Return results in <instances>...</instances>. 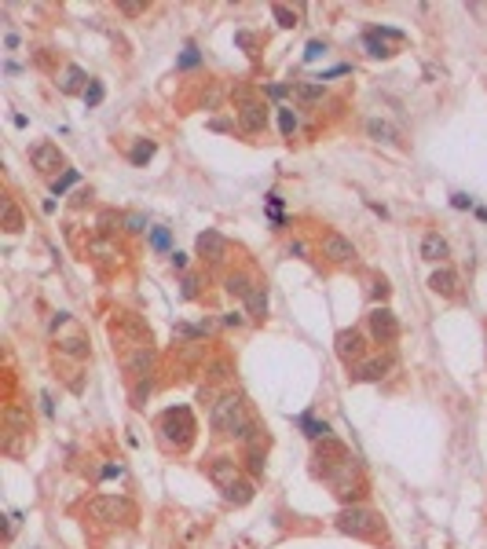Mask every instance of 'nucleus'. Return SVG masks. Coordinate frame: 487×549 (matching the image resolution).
<instances>
[{
  "label": "nucleus",
  "mask_w": 487,
  "mask_h": 549,
  "mask_svg": "<svg viewBox=\"0 0 487 549\" xmlns=\"http://www.w3.org/2000/svg\"><path fill=\"white\" fill-rule=\"evenodd\" d=\"M224 498H227L231 505H246V502H253V483H249V480H239L235 487H227V491H224Z\"/></svg>",
  "instance_id": "nucleus-27"
},
{
  "label": "nucleus",
  "mask_w": 487,
  "mask_h": 549,
  "mask_svg": "<svg viewBox=\"0 0 487 549\" xmlns=\"http://www.w3.org/2000/svg\"><path fill=\"white\" fill-rule=\"evenodd\" d=\"M429 286H432V293H440V297H458V274L451 267L436 271L432 279H429Z\"/></svg>",
  "instance_id": "nucleus-23"
},
{
  "label": "nucleus",
  "mask_w": 487,
  "mask_h": 549,
  "mask_svg": "<svg viewBox=\"0 0 487 549\" xmlns=\"http://www.w3.org/2000/svg\"><path fill=\"white\" fill-rule=\"evenodd\" d=\"M143 216H125V231H129V235H139V231H143Z\"/></svg>",
  "instance_id": "nucleus-40"
},
{
  "label": "nucleus",
  "mask_w": 487,
  "mask_h": 549,
  "mask_svg": "<svg viewBox=\"0 0 487 549\" xmlns=\"http://www.w3.org/2000/svg\"><path fill=\"white\" fill-rule=\"evenodd\" d=\"M326 52V45H319V40H311V45H308V52H304V59H319Z\"/></svg>",
  "instance_id": "nucleus-44"
},
{
  "label": "nucleus",
  "mask_w": 487,
  "mask_h": 549,
  "mask_svg": "<svg viewBox=\"0 0 487 549\" xmlns=\"http://www.w3.org/2000/svg\"><path fill=\"white\" fill-rule=\"evenodd\" d=\"M84 81H88V77H84L81 67H67V70H62V77H59V88H62V92H81ZM81 96H84V92H81Z\"/></svg>",
  "instance_id": "nucleus-26"
},
{
  "label": "nucleus",
  "mask_w": 487,
  "mask_h": 549,
  "mask_svg": "<svg viewBox=\"0 0 487 549\" xmlns=\"http://www.w3.org/2000/svg\"><path fill=\"white\" fill-rule=\"evenodd\" d=\"M231 374H235V370H231L227 359H209V363H205V377H209V381H217V385H227Z\"/></svg>",
  "instance_id": "nucleus-25"
},
{
  "label": "nucleus",
  "mask_w": 487,
  "mask_h": 549,
  "mask_svg": "<svg viewBox=\"0 0 487 549\" xmlns=\"http://www.w3.org/2000/svg\"><path fill=\"white\" fill-rule=\"evenodd\" d=\"M161 439L176 451H183L187 443L195 439V417H190L187 407H173V410L161 414Z\"/></svg>",
  "instance_id": "nucleus-4"
},
{
  "label": "nucleus",
  "mask_w": 487,
  "mask_h": 549,
  "mask_svg": "<svg viewBox=\"0 0 487 549\" xmlns=\"http://www.w3.org/2000/svg\"><path fill=\"white\" fill-rule=\"evenodd\" d=\"M253 286H257V282H253L246 271H231L227 279H224V289H227V297H235V301H246Z\"/></svg>",
  "instance_id": "nucleus-20"
},
{
  "label": "nucleus",
  "mask_w": 487,
  "mask_h": 549,
  "mask_svg": "<svg viewBox=\"0 0 487 549\" xmlns=\"http://www.w3.org/2000/svg\"><path fill=\"white\" fill-rule=\"evenodd\" d=\"M367 136H370V139H377V143H396V139H399L396 125L381 121V117H370V121H367Z\"/></svg>",
  "instance_id": "nucleus-24"
},
{
  "label": "nucleus",
  "mask_w": 487,
  "mask_h": 549,
  "mask_svg": "<svg viewBox=\"0 0 487 549\" xmlns=\"http://www.w3.org/2000/svg\"><path fill=\"white\" fill-rule=\"evenodd\" d=\"M367 330H370V337L377 345H392L396 337H399V319L385 308V304H377L370 315H367Z\"/></svg>",
  "instance_id": "nucleus-7"
},
{
  "label": "nucleus",
  "mask_w": 487,
  "mask_h": 549,
  "mask_svg": "<svg viewBox=\"0 0 487 549\" xmlns=\"http://www.w3.org/2000/svg\"><path fill=\"white\" fill-rule=\"evenodd\" d=\"M370 293H374V301H381V304H385V301H389V282H385V279H377Z\"/></svg>",
  "instance_id": "nucleus-39"
},
{
  "label": "nucleus",
  "mask_w": 487,
  "mask_h": 549,
  "mask_svg": "<svg viewBox=\"0 0 487 549\" xmlns=\"http://www.w3.org/2000/svg\"><path fill=\"white\" fill-rule=\"evenodd\" d=\"M151 242H154L158 249H165V245H168V231H165V227H158L154 235H151Z\"/></svg>",
  "instance_id": "nucleus-43"
},
{
  "label": "nucleus",
  "mask_w": 487,
  "mask_h": 549,
  "mask_svg": "<svg viewBox=\"0 0 487 549\" xmlns=\"http://www.w3.org/2000/svg\"><path fill=\"white\" fill-rule=\"evenodd\" d=\"M290 253H297V257H304V253H308V245H304V242H293V245H290Z\"/></svg>",
  "instance_id": "nucleus-48"
},
{
  "label": "nucleus",
  "mask_w": 487,
  "mask_h": 549,
  "mask_svg": "<svg viewBox=\"0 0 487 549\" xmlns=\"http://www.w3.org/2000/svg\"><path fill=\"white\" fill-rule=\"evenodd\" d=\"M246 315L253 323H264L268 319V289H264V282H257L249 289V297H246Z\"/></svg>",
  "instance_id": "nucleus-17"
},
{
  "label": "nucleus",
  "mask_w": 487,
  "mask_h": 549,
  "mask_svg": "<svg viewBox=\"0 0 487 549\" xmlns=\"http://www.w3.org/2000/svg\"><path fill=\"white\" fill-rule=\"evenodd\" d=\"M363 40H367V48H370V55H381V59H385V55H392V52H389L385 45H381V40H377L374 33H367Z\"/></svg>",
  "instance_id": "nucleus-36"
},
{
  "label": "nucleus",
  "mask_w": 487,
  "mask_h": 549,
  "mask_svg": "<svg viewBox=\"0 0 487 549\" xmlns=\"http://www.w3.org/2000/svg\"><path fill=\"white\" fill-rule=\"evenodd\" d=\"M315 461H323V476L330 473V469H337V466H345V461H352V454H348V447L341 439H333V436H326V439H319L315 443Z\"/></svg>",
  "instance_id": "nucleus-8"
},
{
  "label": "nucleus",
  "mask_w": 487,
  "mask_h": 549,
  "mask_svg": "<svg viewBox=\"0 0 487 549\" xmlns=\"http://www.w3.org/2000/svg\"><path fill=\"white\" fill-rule=\"evenodd\" d=\"M99 99H103V84H96V81H92L88 88H84V103H88V107H96Z\"/></svg>",
  "instance_id": "nucleus-37"
},
{
  "label": "nucleus",
  "mask_w": 487,
  "mask_h": 549,
  "mask_svg": "<svg viewBox=\"0 0 487 549\" xmlns=\"http://www.w3.org/2000/svg\"><path fill=\"white\" fill-rule=\"evenodd\" d=\"M209 480L217 483V487H235L239 483V461L235 458H213L209 461Z\"/></svg>",
  "instance_id": "nucleus-15"
},
{
  "label": "nucleus",
  "mask_w": 487,
  "mask_h": 549,
  "mask_svg": "<svg viewBox=\"0 0 487 549\" xmlns=\"http://www.w3.org/2000/svg\"><path fill=\"white\" fill-rule=\"evenodd\" d=\"M30 161H33V168L40 176H55L62 165H67V158H62V151L55 143H37L33 151H30Z\"/></svg>",
  "instance_id": "nucleus-11"
},
{
  "label": "nucleus",
  "mask_w": 487,
  "mask_h": 549,
  "mask_svg": "<svg viewBox=\"0 0 487 549\" xmlns=\"http://www.w3.org/2000/svg\"><path fill=\"white\" fill-rule=\"evenodd\" d=\"M180 67H183V70H190V67H198V48H187V55L180 59Z\"/></svg>",
  "instance_id": "nucleus-41"
},
{
  "label": "nucleus",
  "mask_w": 487,
  "mask_h": 549,
  "mask_svg": "<svg viewBox=\"0 0 487 549\" xmlns=\"http://www.w3.org/2000/svg\"><path fill=\"white\" fill-rule=\"evenodd\" d=\"M279 125H282V136H293V132H297V114H293V110H279Z\"/></svg>",
  "instance_id": "nucleus-34"
},
{
  "label": "nucleus",
  "mask_w": 487,
  "mask_h": 549,
  "mask_svg": "<svg viewBox=\"0 0 487 549\" xmlns=\"http://www.w3.org/2000/svg\"><path fill=\"white\" fill-rule=\"evenodd\" d=\"M136 165H147V161H151L154 158V143H147V139H139L136 146H132V154H129Z\"/></svg>",
  "instance_id": "nucleus-31"
},
{
  "label": "nucleus",
  "mask_w": 487,
  "mask_h": 549,
  "mask_svg": "<svg viewBox=\"0 0 487 549\" xmlns=\"http://www.w3.org/2000/svg\"><path fill=\"white\" fill-rule=\"evenodd\" d=\"M88 516L99 524H132L136 520V505L129 498H114V495H99L88 502Z\"/></svg>",
  "instance_id": "nucleus-5"
},
{
  "label": "nucleus",
  "mask_w": 487,
  "mask_h": 549,
  "mask_svg": "<svg viewBox=\"0 0 487 549\" xmlns=\"http://www.w3.org/2000/svg\"><path fill=\"white\" fill-rule=\"evenodd\" d=\"M121 366L125 374L132 377V381H139V377H151V366H154V348L143 345V348H129L121 352Z\"/></svg>",
  "instance_id": "nucleus-9"
},
{
  "label": "nucleus",
  "mask_w": 487,
  "mask_h": 549,
  "mask_svg": "<svg viewBox=\"0 0 487 549\" xmlns=\"http://www.w3.org/2000/svg\"><path fill=\"white\" fill-rule=\"evenodd\" d=\"M88 257H96L99 264H121V249L107 235H99V238L88 242Z\"/></svg>",
  "instance_id": "nucleus-18"
},
{
  "label": "nucleus",
  "mask_w": 487,
  "mask_h": 549,
  "mask_svg": "<svg viewBox=\"0 0 487 549\" xmlns=\"http://www.w3.org/2000/svg\"><path fill=\"white\" fill-rule=\"evenodd\" d=\"M198 257L209 260V264H220L227 257V238L220 231H202L198 235Z\"/></svg>",
  "instance_id": "nucleus-14"
},
{
  "label": "nucleus",
  "mask_w": 487,
  "mask_h": 549,
  "mask_svg": "<svg viewBox=\"0 0 487 549\" xmlns=\"http://www.w3.org/2000/svg\"><path fill=\"white\" fill-rule=\"evenodd\" d=\"M304 429H308V436H311L315 443L330 436V425H326V421H311V417H304Z\"/></svg>",
  "instance_id": "nucleus-32"
},
{
  "label": "nucleus",
  "mask_w": 487,
  "mask_h": 549,
  "mask_svg": "<svg viewBox=\"0 0 487 549\" xmlns=\"http://www.w3.org/2000/svg\"><path fill=\"white\" fill-rule=\"evenodd\" d=\"M465 205H473V198H465V195H454V209H465Z\"/></svg>",
  "instance_id": "nucleus-47"
},
{
  "label": "nucleus",
  "mask_w": 487,
  "mask_h": 549,
  "mask_svg": "<svg viewBox=\"0 0 487 549\" xmlns=\"http://www.w3.org/2000/svg\"><path fill=\"white\" fill-rule=\"evenodd\" d=\"M293 96H297L301 103H315V99H323V84H297Z\"/></svg>",
  "instance_id": "nucleus-30"
},
{
  "label": "nucleus",
  "mask_w": 487,
  "mask_h": 549,
  "mask_svg": "<svg viewBox=\"0 0 487 549\" xmlns=\"http://www.w3.org/2000/svg\"><path fill=\"white\" fill-rule=\"evenodd\" d=\"M392 370V355H377V359H359L352 370V381H381Z\"/></svg>",
  "instance_id": "nucleus-13"
},
{
  "label": "nucleus",
  "mask_w": 487,
  "mask_h": 549,
  "mask_svg": "<svg viewBox=\"0 0 487 549\" xmlns=\"http://www.w3.org/2000/svg\"><path fill=\"white\" fill-rule=\"evenodd\" d=\"M224 323H227V326H242L246 319H242V315H239V311H231V315H224Z\"/></svg>",
  "instance_id": "nucleus-45"
},
{
  "label": "nucleus",
  "mask_w": 487,
  "mask_h": 549,
  "mask_svg": "<svg viewBox=\"0 0 487 549\" xmlns=\"http://www.w3.org/2000/svg\"><path fill=\"white\" fill-rule=\"evenodd\" d=\"M246 469L253 476H260L264 473V451H246Z\"/></svg>",
  "instance_id": "nucleus-33"
},
{
  "label": "nucleus",
  "mask_w": 487,
  "mask_h": 549,
  "mask_svg": "<svg viewBox=\"0 0 487 549\" xmlns=\"http://www.w3.org/2000/svg\"><path fill=\"white\" fill-rule=\"evenodd\" d=\"M59 352L74 355V359H84L88 355V341H84V333L77 326H70V337H59Z\"/></svg>",
  "instance_id": "nucleus-22"
},
{
  "label": "nucleus",
  "mask_w": 487,
  "mask_h": 549,
  "mask_svg": "<svg viewBox=\"0 0 487 549\" xmlns=\"http://www.w3.org/2000/svg\"><path fill=\"white\" fill-rule=\"evenodd\" d=\"M125 220L118 216V213H99V231L103 235H114V227H121Z\"/></svg>",
  "instance_id": "nucleus-35"
},
{
  "label": "nucleus",
  "mask_w": 487,
  "mask_h": 549,
  "mask_svg": "<svg viewBox=\"0 0 487 549\" xmlns=\"http://www.w3.org/2000/svg\"><path fill=\"white\" fill-rule=\"evenodd\" d=\"M209 421H213V429H217L220 436H235V439H242V432L253 425V417H249V410H246V399H242L239 392L220 395L217 403H213V414H209Z\"/></svg>",
  "instance_id": "nucleus-1"
},
{
  "label": "nucleus",
  "mask_w": 487,
  "mask_h": 549,
  "mask_svg": "<svg viewBox=\"0 0 487 549\" xmlns=\"http://www.w3.org/2000/svg\"><path fill=\"white\" fill-rule=\"evenodd\" d=\"M333 524H337V531H341V535H352V538H370V535L381 531L377 513L367 509V505H345Z\"/></svg>",
  "instance_id": "nucleus-2"
},
{
  "label": "nucleus",
  "mask_w": 487,
  "mask_h": 549,
  "mask_svg": "<svg viewBox=\"0 0 487 549\" xmlns=\"http://www.w3.org/2000/svg\"><path fill=\"white\" fill-rule=\"evenodd\" d=\"M125 15H143L147 11V4H132V0H125V4H118Z\"/></svg>",
  "instance_id": "nucleus-42"
},
{
  "label": "nucleus",
  "mask_w": 487,
  "mask_h": 549,
  "mask_svg": "<svg viewBox=\"0 0 487 549\" xmlns=\"http://www.w3.org/2000/svg\"><path fill=\"white\" fill-rule=\"evenodd\" d=\"M74 180H77V173H74V168H70V173H67V176H59V180H52V191H55V195H62V191H67V187H70Z\"/></svg>",
  "instance_id": "nucleus-38"
},
{
  "label": "nucleus",
  "mask_w": 487,
  "mask_h": 549,
  "mask_svg": "<svg viewBox=\"0 0 487 549\" xmlns=\"http://www.w3.org/2000/svg\"><path fill=\"white\" fill-rule=\"evenodd\" d=\"M271 15L279 18V26H286V30L297 26V11H290L286 4H271Z\"/></svg>",
  "instance_id": "nucleus-29"
},
{
  "label": "nucleus",
  "mask_w": 487,
  "mask_h": 549,
  "mask_svg": "<svg viewBox=\"0 0 487 549\" xmlns=\"http://www.w3.org/2000/svg\"><path fill=\"white\" fill-rule=\"evenodd\" d=\"M110 333H114V341L125 352L151 345V330H147V323L139 319V315H132V311H118L114 319H110Z\"/></svg>",
  "instance_id": "nucleus-3"
},
{
  "label": "nucleus",
  "mask_w": 487,
  "mask_h": 549,
  "mask_svg": "<svg viewBox=\"0 0 487 549\" xmlns=\"http://www.w3.org/2000/svg\"><path fill=\"white\" fill-rule=\"evenodd\" d=\"M333 352L341 363H359L363 359V333L359 330H341L333 337Z\"/></svg>",
  "instance_id": "nucleus-12"
},
{
  "label": "nucleus",
  "mask_w": 487,
  "mask_h": 549,
  "mask_svg": "<svg viewBox=\"0 0 487 549\" xmlns=\"http://www.w3.org/2000/svg\"><path fill=\"white\" fill-rule=\"evenodd\" d=\"M319 249H323V257H326L330 264H352V260L359 257L355 245H352L345 235H337V231H326L323 242H319Z\"/></svg>",
  "instance_id": "nucleus-10"
},
{
  "label": "nucleus",
  "mask_w": 487,
  "mask_h": 549,
  "mask_svg": "<svg viewBox=\"0 0 487 549\" xmlns=\"http://www.w3.org/2000/svg\"><path fill=\"white\" fill-rule=\"evenodd\" d=\"M447 253H451L447 238H443V235H436V231H429V235H425V238H421V257H425V260L440 264L443 257H447Z\"/></svg>",
  "instance_id": "nucleus-19"
},
{
  "label": "nucleus",
  "mask_w": 487,
  "mask_h": 549,
  "mask_svg": "<svg viewBox=\"0 0 487 549\" xmlns=\"http://www.w3.org/2000/svg\"><path fill=\"white\" fill-rule=\"evenodd\" d=\"M151 388H154L151 377H139V381L132 385V407H143L147 399H151Z\"/></svg>",
  "instance_id": "nucleus-28"
},
{
  "label": "nucleus",
  "mask_w": 487,
  "mask_h": 549,
  "mask_svg": "<svg viewBox=\"0 0 487 549\" xmlns=\"http://www.w3.org/2000/svg\"><path fill=\"white\" fill-rule=\"evenodd\" d=\"M235 121L246 136H260L268 129V107L260 99H249L246 92H239V110H235Z\"/></svg>",
  "instance_id": "nucleus-6"
},
{
  "label": "nucleus",
  "mask_w": 487,
  "mask_h": 549,
  "mask_svg": "<svg viewBox=\"0 0 487 549\" xmlns=\"http://www.w3.org/2000/svg\"><path fill=\"white\" fill-rule=\"evenodd\" d=\"M4 425L11 436H30V410L23 403H8L4 407Z\"/></svg>",
  "instance_id": "nucleus-16"
},
{
  "label": "nucleus",
  "mask_w": 487,
  "mask_h": 549,
  "mask_svg": "<svg viewBox=\"0 0 487 549\" xmlns=\"http://www.w3.org/2000/svg\"><path fill=\"white\" fill-rule=\"evenodd\" d=\"M183 297H195V279H183Z\"/></svg>",
  "instance_id": "nucleus-46"
},
{
  "label": "nucleus",
  "mask_w": 487,
  "mask_h": 549,
  "mask_svg": "<svg viewBox=\"0 0 487 549\" xmlns=\"http://www.w3.org/2000/svg\"><path fill=\"white\" fill-rule=\"evenodd\" d=\"M0 227H4L8 235H18V231L26 227L23 213H18V205H15L11 198H4V202H0Z\"/></svg>",
  "instance_id": "nucleus-21"
}]
</instances>
